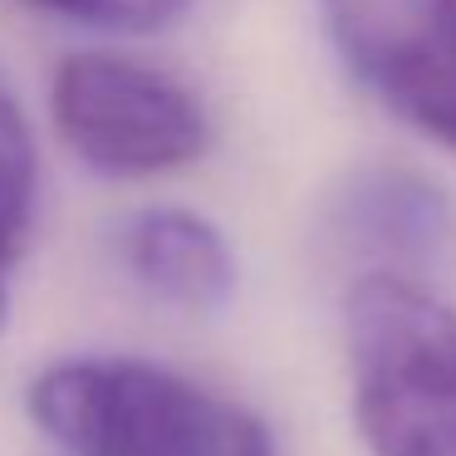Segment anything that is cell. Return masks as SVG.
Listing matches in <instances>:
<instances>
[{
	"label": "cell",
	"mask_w": 456,
	"mask_h": 456,
	"mask_svg": "<svg viewBox=\"0 0 456 456\" xmlns=\"http://www.w3.org/2000/svg\"><path fill=\"white\" fill-rule=\"evenodd\" d=\"M25 412L64 456H275L246 403L133 354L54 358L25 387Z\"/></svg>",
	"instance_id": "cell-1"
},
{
	"label": "cell",
	"mask_w": 456,
	"mask_h": 456,
	"mask_svg": "<svg viewBox=\"0 0 456 456\" xmlns=\"http://www.w3.org/2000/svg\"><path fill=\"white\" fill-rule=\"evenodd\" d=\"M344 358L368 456H456V305L403 275L348 280Z\"/></svg>",
	"instance_id": "cell-2"
},
{
	"label": "cell",
	"mask_w": 456,
	"mask_h": 456,
	"mask_svg": "<svg viewBox=\"0 0 456 456\" xmlns=\"http://www.w3.org/2000/svg\"><path fill=\"white\" fill-rule=\"evenodd\" d=\"M50 113L64 148L103 177H162L211 148V113L187 79L109 50H79L54 69Z\"/></svg>",
	"instance_id": "cell-3"
},
{
	"label": "cell",
	"mask_w": 456,
	"mask_h": 456,
	"mask_svg": "<svg viewBox=\"0 0 456 456\" xmlns=\"http://www.w3.org/2000/svg\"><path fill=\"white\" fill-rule=\"evenodd\" d=\"M344 69L427 142L456 152V0H319Z\"/></svg>",
	"instance_id": "cell-4"
},
{
	"label": "cell",
	"mask_w": 456,
	"mask_h": 456,
	"mask_svg": "<svg viewBox=\"0 0 456 456\" xmlns=\"http://www.w3.org/2000/svg\"><path fill=\"white\" fill-rule=\"evenodd\" d=\"M324 236L358 275L422 280L456 256V197L422 167L368 162L329 187Z\"/></svg>",
	"instance_id": "cell-5"
},
{
	"label": "cell",
	"mask_w": 456,
	"mask_h": 456,
	"mask_svg": "<svg viewBox=\"0 0 456 456\" xmlns=\"http://www.w3.org/2000/svg\"><path fill=\"white\" fill-rule=\"evenodd\" d=\"M113 256L158 305L211 314L236 295V246L211 216L191 207H142L118 221Z\"/></svg>",
	"instance_id": "cell-6"
},
{
	"label": "cell",
	"mask_w": 456,
	"mask_h": 456,
	"mask_svg": "<svg viewBox=\"0 0 456 456\" xmlns=\"http://www.w3.org/2000/svg\"><path fill=\"white\" fill-rule=\"evenodd\" d=\"M35 191H40V158L35 138L25 128V113L15 103L11 84L0 74V324L11 309V270L30 240Z\"/></svg>",
	"instance_id": "cell-7"
},
{
	"label": "cell",
	"mask_w": 456,
	"mask_h": 456,
	"mask_svg": "<svg viewBox=\"0 0 456 456\" xmlns=\"http://www.w3.org/2000/svg\"><path fill=\"white\" fill-rule=\"evenodd\" d=\"M20 5L69 25H89V30H113V35L167 30L191 11V0H20Z\"/></svg>",
	"instance_id": "cell-8"
}]
</instances>
